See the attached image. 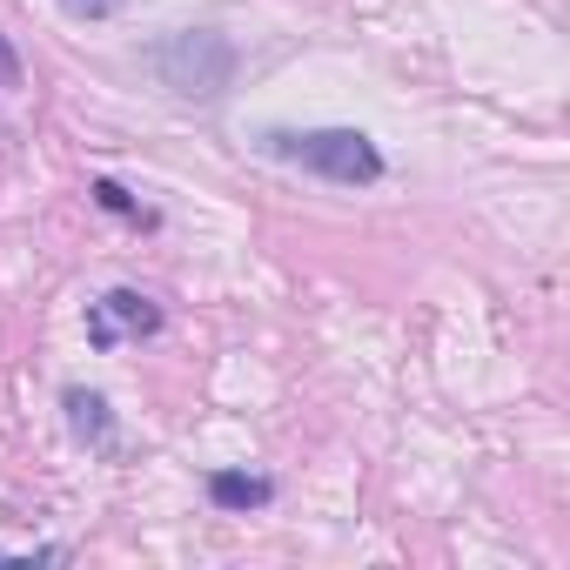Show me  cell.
I'll list each match as a JSON object with an SVG mask.
<instances>
[{
    "label": "cell",
    "instance_id": "cell-1",
    "mask_svg": "<svg viewBox=\"0 0 570 570\" xmlns=\"http://www.w3.org/2000/svg\"><path fill=\"white\" fill-rule=\"evenodd\" d=\"M262 155L289 161V168H309L323 181H343V188H370L390 168L383 148L363 128H268L262 135Z\"/></svg>",
    "mask_w": 570,
    "mask_h": 570
},
{
    "label": "cell",
    "instance_id": "cell-5",
    "mask_svg": "<svg viewBox=\"0 0 570 570\" xmlns=\"http://www.w3.org/2000/svg\"><path fill=\"white\" fill-rule=\"evenodd\" d=\"M208 497H215V510H262V503H275V483L248 476V470H215Z\"/></svg>",
    "mask_w": 570,
    "mask_h": 570
},
{
    "label": "cell",
    "instance_id": "cell-7",
    "mask_svg": "<svg viewBox=\"0 0 570 570\" xmlns=\"http://www.w3.org/2000/svg\"><path fill=\"white\" fill-rule=\"evenodd\" d=\"M121 8V0H61V14H75V21H108Z\"/></svg>",
    "mask_w": 570,
    "mask_h": 570
},
{
    "label": "cell",
    "instance_id": "cell-8",
    "mask_svg": "<svg viewBox=\"0 0 570 570\" xmlns=\"http://www.w3.org/2000/svg\"><path fill=\"white\" fill-rule=\"evenodd\" d=\"M28 81V68H21V55H14V41L0 35V88H21Z\"/></svg>",
    "mask_w": 570,
    "mask_h": 570
},
{
    "label": "cell",
    "instance_id": "cell-6",
    "mask_svg": "<svg viewBox=\"0 0 570 570\" xmlns=\"http://www.w3.org/2000/svg\"><path fill=\"white\" fill-rule=\"evenodd\" d=\"M88 195H95V202H101L108 215H121V222H135V228H155V208H141V202H135V195H128L121 181L95 175V181H88Z\"/></svg>",
    "mask_w": 570,
    "mask_h": 570
},
{
    "label": "cell",
    "instance_id": "cell-3",
    "mask_svg": "<svg viewBox=\"0 0 570 570\" xmlns=\"http://www.w3.org/2000/svg\"><path fill=\"white\" fill-rule=\"evenodd\" d=\"M161 330V309L141 296V289H108L101 303H88V343L95 350H121V343H141Z\"/></svg>",
    "mask_w": 570,
    "mask_h": 570
},
{
    "label": "cell",
    "instance_id": "cell-4",
    "mask_svg": "<svg viewBox=\"0 0 570 570\" xmlns=\"http://www.w3.org/2000/svg\"><path fill=\"white\" fill-rule=\"evenodd\" d=\"M61 403H68V430H75L81 443H95V450H108V443H115V416H108V396H95V390H68Z\"/></svg>",
    "mask_w": 570,
    "mask_h": 570
},
{
    "label": "cell",
    "instance_id": "cell-9",
    "mask_svg": "<svg viewBox=\"0 0 570 570\" xmlns=\"http://www.w3.org/2000/svg\"><path fill=\"white\" fill-rule=\"evenodd\" d=\"M61 557L68 550H55V543L48 550H0V563H61Z\"/></svg>",
    "mask_w": 570,
    "mask_h": 570
},
{
    "label": "cell",
    "instance_id": "cell-2",
    "mask_svg": "<svg viewBox=\"0 0 570 570\" xmlns=\"http://www.w3.org/2000/svg\"><path fill=\"white\" fill-rule=\"evenodd\" d=\"M155 75H161V88H175L188 101H222L235 81V48L215 28H181L155 48Z\"/></svg>",
    "mask_w": 570,
    "mask_h": 570
}]
</instances>
